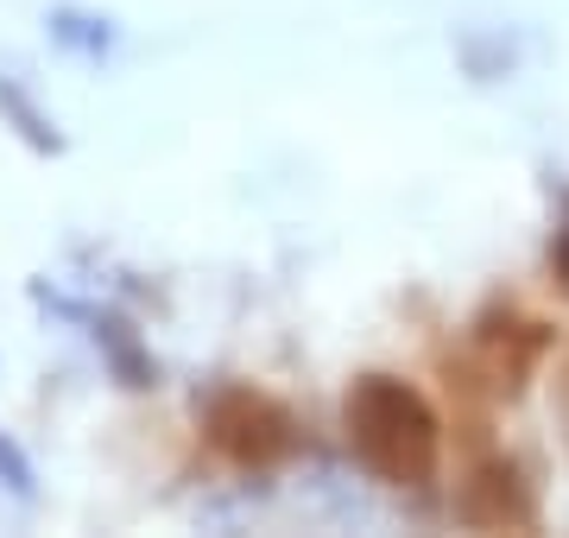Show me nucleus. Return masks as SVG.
<instances>
[{
    "mask_svg": "<svg viewBox=\"0 0 569 538\" xmlns=\"http://www.w3.org/2000/svg\"><path fill=\"white\" fill-rule=\"evenodd\" d=\"M456 519L475 526V532H526V526H538V495H531L526 469L500 450L475 456L462 488H456Z\"/></svg>",
    "mask_w": 569,
    "mask_h": 538,
    "instance_id": "7ed1b4c3",
    "label": "nucleus"
},
{
    "mask_svg": "<svg viewBox=\"0 0 569 538\" xmlns=\"http://www.w3.org/2000/svg\"><path fill=\"white\" fill-rule=\"evenodd\" d=\"M0 114L20 127V140L32 146V152H63V133L44 121L39 108H32V96H26L20 83H7V77H0Z\"/></svg>",
    "mask_w": 569,
    "mask_h": 538,
    "instance_id": "423d86ee",
    "label": "nucleus"
},
{
    "mask_svg": "<svg viewBox=\"0 0 569 538\" xmlns=\"http://www.w3.org/2000/svg\"><path fill=\"white\" fill-rule=\"evenodd\" d=\"M203 437L234 469H279L298 450V418L260 387H222L203 406Z\"/></svg>",
    "mask_w": 569,
    "mask_h": 538,
    "instance_id": "f03ea898",
    "label": "nucleus"
},
{
    "mask_svg": "<svg viewBox=\"0 0 569 538\" xmlns=\"http://www.w3.org/2000/svg\"><path fill=\"white\" fill-rule=\"evenodd\" d=\"M550 349V330L545 323H526V317H500L488 311L481 323H475V361H481V380H488L493 393L519 399V387L531 380V368H538V355Z\"/></svg>",
    "mask_w": 569,
    "mask_h": 538,
    "instance_id": "20e7f679",
    "label": "nucleus"
},
{
    "mask_svg": "<svg viewBox=\"0 0 569 538\" xmlns=\"http://www.w3.org/2000/svg\"><path fill=\"white\" fill-rule=\"evenodd\" d=\"M0 481H7L20 500H32V462H26V450L13 444V437H0Z\"/></svg>",
    "mask_w": 569,
    "mask_h": 538,
    "instance_id": "6e6552de",
    "label": "nucleus"
},
{
    "mask_svg": "<svg viewBox=\"0 0 569 538\" xmlns=\"http://www.w3.org/2000/svg\"><path fill=\"white\" fill-rule=\"evenodd\" d=\"M550 393H557V418H563V437H569V355L557 368V380H550Z\"/></svg>",
    "mask_w": 569,
    "mask_h": 538,
    "instance_id": "9d476101",
    "label": "nucleus"
},
{
    "mask_svg": "<svg viewBox=\"0 0 569 538\" xmlns=\"http://www.w3.org/2000/svg\"><path fill=\"white\" fill-rule=\"evenodd\" d=\"M550 286H557V298H569V197L557 216V235H550Z\"/></svg>",
    "mask_w": 569,
    "mask_h": 538,
    "instance_id": "1a4fd4ad",
    "label": "nucleus"
},
{
    "mask_svg": "<svg viewBox=\"0 0 569 538\" xmlns=\"http://www.w3.org/2000/svg\"><path fill=\"white\" fill-rule=\"evenodd\" d=\"M342 437L355 462L387 488H430L443 462V425L399 373H355L342 393Z\"/></svg>",
    "mask_w": 569,
    "mask_h": 538,
    "instance_id": "f257e3e1",
    "label": "nucleus"
},
{
    "mask_svg": "<svg viewBox=\"0 0 569 538\" xmlns=\"http://www.w3.org/2000/svg\"><path fill=\"white\" fill-rule=\"evenodd\" d=\"M51 32H58L63 44H77V51H108V39H114L102 20H82V13H58Z\"/></svg>",
    "mask_w": 569,
    "mask_h": 538,
    "instance_id": "0eeeda50",
    "label": "nucleus"
},
{
    "mask_svg": "<svg viewBox=\"0 0 569 538\" xmlns=\"http://www.w3.org/2000/svg\"><path fill=\"white\" fill-rule=\"evenodd\" d=\"M58 311L89 317V323H96V342L108 349V361H114V380H121V387H152V380H159V368H152V355L140 349V336L127 330L121 317H108V311H77V305H58Z\"/></svg>",
    "mask_w": 569,
    "mask_h": 538,
    "instance_id": "39448f33",
    "label": "nucleus"
}]
</instances>
